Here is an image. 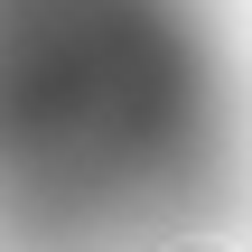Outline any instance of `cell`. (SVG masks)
Segmentation results:
<instances>
[{
	"instance_id": "obj_1",
	"label": "cell",
	"mask_w": 252,
	"mask_h": 252,
	"mask_svg": "<svg viewBox=\"0 0 252 252\" xmlns=\"http://www.w3.org/2000/svg\"><path fill=\"white\" fill-rule=\"evenodd\" d=\"M150 0H0V252H131L159 206Z\"/></svg>"
}]
</instances>
